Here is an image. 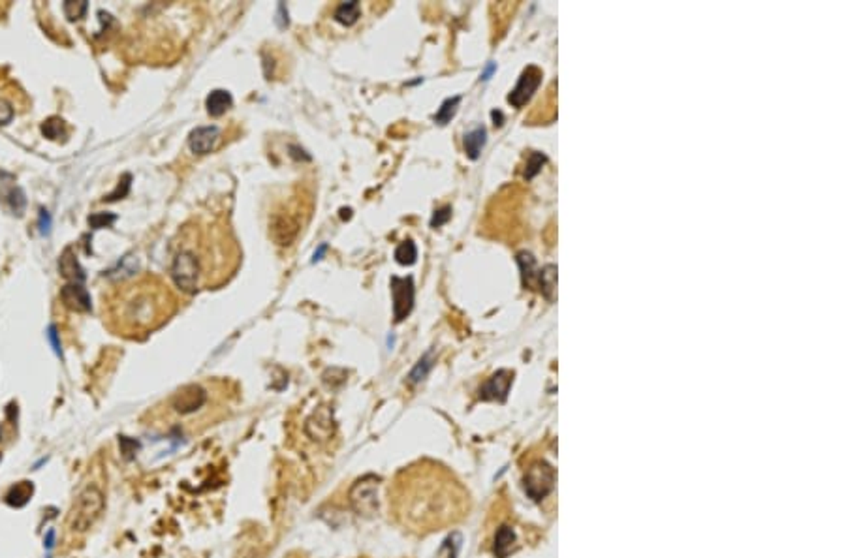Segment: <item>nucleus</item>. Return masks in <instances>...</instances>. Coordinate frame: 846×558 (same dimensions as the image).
<instances>
[{
    "label": "nucleus",
    "instance_id": "1",
    "mask_svg": "<svg viewBox=\"0 0 846 558\" xmlns=\"http://www.w3.org/2000/svg\"><path fill=\"white\" fill-rule=\"evenodd\" d=\"M175 312V298L156 277H141L117 286L110 299V318L122 335L149 333Z\"/></svg>",
    "mask_w": 846,
    "mask_h": 558
},
{
    "label": "nucleus",
    "instance_id": "2",
    "mask_svg": "<svg viewBox=\"0 0 846 558\" xmlns=\"http://www.w3.org/2000/svg\"><path fill=\"white\" fill-rule=\"evenodd\" d=\"M105 510L104 492L96 485L85 487L73 500L72 510L68 515V530L70 534H85L89 532L96 521L102 517Z\"/></svg>",
    "mask_w": 846,
    "mask_h": 558
},
{
    "label": "nucleus",
    "instance_id": "3",
    "mask_svg": "<svg viewBox=\"0 0 846 558\" xmlns=\"http://www.w3.org/2000/svg\"><path fill=\"white\" fill-rule=\"evenodd\" d=\"M380 478L374 473H367L360 480H356L350 491H348V502L352 506L356 515L363 519H372L378 513V487Z\"/></svg>",
    "mask_w": 846,
    "mask_h": 558
},
{
    "label": "nucleus",
    "instance_id": "4",
    "mask_svg": "<svg viewBox=\"0 0 846 558\" xmlns=\"http://www.w3.org/2000/svg\"><path fill=\"white\" fill-rule=\"evenodd\" d=\"M171 279L181 291L196 293L201 286V269L189 250L179 249L171 261Z\"/></svg>",
    "mask_w": 846,
    "mask_h": 558
},
{
    "label": "nucleus",
    "instance_id": "5",
    "mask_svg": "<svg viewBox=\"0 0 846 558\" xmlns=\"http://www.w3.org/2000/svg\"><path fill=\"white\" fill-rule=\"evenodd\" d=\"M209 404V391L201 383H189L183 386L168 402V406L179 418H189L194 413L201 412Z\"/></svg>",
    "mask_w": 846,
    "mask_h": 558
},
{
    "label": "nucleus",
    "instance_id": "6",
    "mask_svg": "<svg viewBox=\"0 0 846 558\" xmlns=\"http://www.w3.org/2000/svg\"><path fill=\"white\" fill-rule=\"evenodd\" d=\"M518 263L519 269H521V279H523L525 288L544 290L549 295V290H553V280H549V277H555L553 265L540 269L532 254H529V252H519Z\"/></svg>",
    "mask_w": 846,
    "mask_h": 558
},
{
    "label": "nucleus",
    "instance_id": "7",
    "mask_svg": "<svg viewBox=\"0 0 846 558\" xmlns=\"http://www.w3.org/2000/svg\"><path fill=\"white\" fill-rule=\"evenodd\" d=\"M335 431L337 423L335 416H333V408L328 406V404L318 406L316 410L311 413V418L305 421V432H307V436L316 443L329 442L331 438L335 436Z\"/></svg>",
    "mask_w": 846,
    "mask_h": 558
},
{
    "label": "nucleus",
    "instance_id": "8",
    "mask_svg": "<svg viewBox=\"0 0 846 558\" xmlns=\"http://www.w3.org/2000/svg\"><path fill=\"white\" fill-rule=\"evenodd\" d=\"M555 472L548 462H536L525 476V491L532 500H542L553 491Z\"/></svg>",
    "mask_w": 846,
    "mask_h": 558
},
{
    "label": "nucleus",
    "instance_id": "9",
    "mask_svg": "<svg viewBox=\"0 0 846 558\" xmlns=\"http://www.w3.org/2000/svg\"><path fill=\"white\" fill-rule=\"evenodd\" d=\"M391 295H393V318L399 323L414 309L416 288L412 277L407 279L391 277Z\"/></svg>",
    "mask_w": 846,
    "mask_h": 558
},
{
    "label": "nucleus",
    "instance_id": "10",
    "mask_svg": "<svg viewBox=\"0 0 846 558\" xmlns=\"http://www.w3.org/2000/svg\"><path fill=\"white\" fill-rule=\"evenodd\" d=\"M540 83H542V72L536 66L525 68L521 78H519L518 85L513 87V91H511L510 96H508V102H510L513 108H523L525 103L530 100V96L534 94L536 89L540 87Z\"/></svg>",
    "mask_w": 846,
    "mask_h": 558
},
{
    "label": "nucleus",
    "instance_id": "11",
    "mask_svg": "<svg viewBox=\"0 0 846 558\" xmlns=\"http://www.w3.org/2000/svg\"><path fill=\"white\" fill-rule=\"evenodd\" d=\"M513 382L511 370H497L493 376L487 378V382L481 386L480 399L481 401H499L504 402Z\"/></svg>",
    "mask_w": 846,
    "mask_h": 558
},
{
    "label": "nucleus",
    "instance_id": "12",
    "mask_svg": "<svg viewBox=\"0 0 846 558\" xmlns=\"http://www.w3.org/2000/svg\"><path fill=\"white\" fill-rule=\"evenodd\" d=\"M61 299L64 307L73 312H91L92 309L91 293L87 291L85 286L78 282H68L66 286H62Z\"/></svg>",
    "mask_w": 846,
    "mask_h": 558
},
{
    "label": "nucleus",
    "instance_id": "13",
    "mask_svg": "<svg viewBox=\"0 0 846 558\" xmlns=\"http://www.w3.org/2000/svg\"><path fill=\"white\" fill-rule=\"evenodd\" d=\"M220 140V130L217 126H200L192 130L189 135L190 151L196 154H207L217 147Z\"/></svg>",
    "mask_w": 846,
    "mask_h": 558
},
{
    "label": "nucleus",
    "instance_id": "14",
    "mask_svg": "<svg viewBox=\"0 0 846 558\" xmlns=\"http://www.w3.org/2000/svg\"><path fill=\"white\" fill-rule=\"evenodd\" d=\"M59 271H61L62 277H64L66 280H70V282L83 284L87 279L85 271H83V267H81L80 260H78V256H75V252H73L72 247H68V249L61 254V260H59Z\"/></svg>",
    "mask_w": 846,
    "mask_h": 558
},
{
    "label": "nucleus",
    "instance_id": "15",
    "mask_svg": "<svg viewBox=\"0 0 846 558\" xmlns=\"http://www.w3.org/2000/svg\"><path fill=\"white\" fill-rule=\"evenodd\" d=\"M32 494H34L32 481H19V483L8 489V492L4 494V502L8 506H12V508H23V506L31 502Z\"/></svg>",
    "mask_w": 846,
    "mask_h": 558
},
{
    "label": "nucleus",
    "instance_id": "16",
    "mask_svg": "<svg viewBox=\"0 0 846 558\" xmlns=\"http://www.w3.org/2000/svg\"><path fill=\"white\" fill-rule=\"evenodd\" d=\"M232 103H233L232 94H230L228 91H222V89H217V91H213L207 96V100H205L207 113L211 117H222L226 111L232 108Z\"/></svg>",
    "mask_w": 846,
    "mask_h": 558
},
{
    "label": "nucleus",
    "instance_id": "17",
    "mask_svg": "<svg viewBox=\"0 0 846 558\" xmlns=\"http://www.w3.org/2000/svg\"><path fill=\"white\" fill-rule=\"evenodd\" d=\"M486 141L487 132L483 126H478L474 128L472 132H469V134L465 135V152H467V156H469L470 160H478L481 154V149L486 147Z\"/></svg>",
    "mask_w": 846,
    "mask_h": 558
},
{
    "label": "nucleus",
    "instance_id": "18",
    "mask_svg": "<svg viewBox=\"0 0 846 558\" xmlns=\"http://www.w3.org/2000/svg\"><path fill=\"white\" fill-rule=\"evenodd\" d=\"M513 543H516V534H513L511 527H508V524L500 527L499 532H497V536H495V545H493V551H495V555H497V558L508 557V555L511 552V549H513Z\"/></svg>",
    "mask_w": 846,
    "mask_h": 558
},
{
    "label": "nucleus",
    "instance_id": "19",
    "mask_svg": "<svg viewBox=\"0 0 846 558\" xmlns=\"http://www.w3.org/2000/svg\"><path fill=\"white\" fill-rule=\"evenodd\" d=\"M461 543H463V536L459 534V532H451V534L442 541V545H440V549L437 551L435 558H457L459 557V551H461Z\"/></svg>",
    "mask_w": 846,
    "mask_h": 558
},
{
    "label": "nucleus",
    "instance_id": "20",
    "mask_svg": "<svg viewBox=\"0 0 846 558\" xmlns=\"http://www.w3.org/2000/svg\"><path fill=\"white\" fill-rule=\"evenodd\" d=\"M42 134L48 140L59 141L61 138H66V124L61 117H49L48 121L42 122Z\"/></svg>",
    "mask_w": 846,
    "mask_h": 558
},
{
    "label": "nucleus",
    "instance_id": "21",
    "mask_svg": "<svg viewBox=\"0 0 846 558\" xmlns=\"http://www.w3.org/2000/svg\"><path fill=\"white\" fill-rule=\"evenodd\" d=\"M360 2H344V4H341V6L335 10V19L339 23L350 27V24H353L360 19Z\"/></svg>",
    "mask_w": 846,
    "mask_h": 558
},
{
    "label": "nucleus",
    "instance_id": "22",
    "mask_svg": "<svg viewBox=\"0 0 846 558\" xmlns=\"http://www.w3.org/2000/svg\"><path fill=\"white\" fill-rule=\"evenodd\" d=\"M459 103H461V96L448 98V100L440 105V110L437 111V115H435V122H439V124H442V126L448 124V122L455 117Z\"/></svg>",
    "mask_w": 846,
    "mask_h": 558
},
{
    "label": "nucleus",
    "instance_id": "23",
    "mask_svg": "<svg viewBox=\"0 0 846 558\" xmlns=\"http://www.w3.org/2000/svg\"><path fill=\"white\" fill-rule=\"evenodd\" d=\"M431 369H432V355L431 353H425V355L418 361V365H416L414 369H412V372L408 374V382L410 383L423 382Z\"/></svg>",
    "mask_w": 846,
    "mask_h": 558
},
{
    "label": "nucleus",
    "instance_id": "24",
    "mask_svg": "<svg viewBox=\"0 0 846 558\" xmlns=\"http://www.w3.org/2000/svg\"><path fill=\"white\" fill-rule=\"evenodd\" d=\"M416 258H418V250H416V244L408 239V241H402L399 247H397L395 250V260L401 263V265H412V263H416Z\"/></svg>",
    "mask_w": 846,
    "mask_h": 558
},
{
    "label": "nucleus",
    "instance_id": "25",
    "mask_svg": "<svg viewBox=\"0 0 846 558\" xmlns=\"http://www.w3.org/2000/svg\"><path fill=\"white\" fill-rule=\"evenodd\" d=\"M87 10H89V4L85 0H78V2L75 0H66L62 4V12L68 17V21H80L87 13Z\"/></svg>",
    "mask_w": 846,
    "mask_h": 558
},
{
    "label": "nucleus",
    "instance_id": "26",
    "mask_svg": "<svg viewBox=\"0 0 846 558\" xmlns=\"http://www.w3.org/2000/svg\"><path fill=\"white\" fill-rule=\"evenodd\" d=\"M6 203L8 207H10V211L13 212V214H17V216H21L24 211V205H27V200H24V194L21 189H10L6 194Z\"/></svg>",
    "mask_w": 846,
    "mask_h": 558
},
{
    "label": "nucleus",
    "instance_id": "27",
    "mask_svg": "<svg viewBox=\"0 0 846 558\" xmlns=\"http://www.w3.org/2000/svg\"><path fill=\"white\" fill-rule=\"evenodd\" d=\"M546 160L548 158L544 156L542 152H532L529 156V160H527V168H525V179H532V177H536L538 173H540V170H542V166L546 164Z\"/></svg>",
    "mask_w": 846,
    "mask_h": 558
},
{
    "label": "nucleus",
    "instance_id": "28",
    "mask_svg": "<svg viewBox=\"0 0 846 558\" xmlns=\"http://www.w3.org/2000/svg\"><path fill=\"white\" fill-rule=\"evenodd\" d=\"M115 220L117 214H111V212H94L89 216V226L92 230H102V228H111L115 224Z\"/></svg>",
    "mask_w": 846,
    "mask_h": 558
},
{
    "label": "nucleus",
    "instance_id": "29",
    "mask_svg": "<svg viewBox=\"0 0 846 558\" xmlns=\"http://www.w3.org/2000/svg\"><path fill=\"white\" fill-rule=\"evenodd\" d=\"M130 181H132V175L130 173H124V175L121 177V181H119V184H117V189L111 192L110 196H105L104 201H117V200H122L124 196L128 194V190H130Z\"/></svg>",
    "mask_w": 846,
    "mask_h": 558
},
{
    "label": "nucleus",
    "instance_id": "30",
    "mask_svg": "<svg viewBox=\"0 0 846 558\" xmlns=\"http://www.w3.org/2000/svg\"><path fill=\"white\" fill-rule=\"evenodd\" d=\"M119 443H121V451L122 455H124V459H132L134 457V453L140 449V442L138 440H132V438L128 436H121L119 438Z\"/></svg>",
    "mask_w": 846,
    "mask_h": 558
},
{
    "label": "nucleus",
    "instance_id": "31",
    "mask_svg": "<svg viewBox=\"0 0 846 558\" xmlns=\"http://www.w3.org/2000/svg\"><path fill=\"white\" fill-rule=\"evenodd\" d=\"M451 219V207H442L439 211H435L431 219V228H440Z\"/></svg>",
    "mask_w": 846,
    "mask_h": 558
},
{
    "label": "nucleus",
    "instance_id": "32",
    "mask_svg": "<svg viewBox=\"0 0 846 558\" xmlns=\"http://www.w3.org/2000/svg\"><path fill=\"white\" fill-rule=\"evenodd\" d=\"M13 119V108L10 105V103L4 100V98H0V126H6L8 122Z\"/></svg>",
    "mask_w": 846,
    "mask_h": 558
},
{
    "label": "nucleus",
    "instance_id": "33",
    "mask_svg": "<svg viewBox=\"0 0 846 558\" xmlns=\"http://www.w3.org/2000/svg\"><path fill=\"white\" fill-rule=\"evenodd\" d=\"M48 339H49V342H51V346H53V350H55L57 355H62L61 340H59V333H57V328H49Z\"/></svg>",
    "mask_w": 846,
    "mask_h": 558
},
{
    "label": "nucleus",
    "instance_id": "34",
    "mask_svg": "<svg viewBox=\"0 0 846 558\" xmlns=\"http://www.w3.org/2000/svg\"><path fill=\"white\" fill-rule=\"evenodd\" d=\"M49 230H51V216H49V212L45 209H42L40 211V231L45 235V233H49Z\"/></svg>",
    "mask_w": 846,
    "mask_h": 558
},
{
    "label": "nucleus",
    "instance_id": "35",
    "mask_svg": "<svg viewBox=\"0 0 846 558\" xmlns=\"http://www.w3.org/2000/svg\"><path fill=\"white\" fill-rule=\"evenodd\" d=\"M43 545H45V549H48V551H51V549L55 547V530H53V528H51L48 534H45Z\"/></svg>",
    "mask_w": 846,
    "mask_h": 558
},
{
    "label": "nucleus",
    "instance_id": "36",
    "mask_svg": "<svg viewBox=\"0 0 846 558\" xmlns=\"http://www.w3.org/2000/svg\"><path fill=\"white\" fill-rule=\"evenodd\" d=\"M491 115H493V119H495V124L500 126V124H502V113H500V111H493Z\"/></svg>",
    "mask_w": 846,
    "mask_h": 558
},
{
    "label": "nucleus",
    "instance_id": "37",
    "mask_svg": "<svg viewBox=\"0 0 846 558\" xmlns=\"http://www.w3.org/2000/svg\"><path fill=\"white\" fill-rule=\"evenodd\" d=\"M495 68H497V66H495L493 62H491V64H489V66H487L486 73H483V75H481V79H489V75H491V73L495 72Z\"/></svg>",
    "mask_w": 846,
    "mask_h": 558
},
{
    "label": "nucleus",
    "instance_id": "38",
    "mask_svg": "<svg viewBox=\"0 0 846 558\" xmlns=\"http://www.w3.org/2000/svg\"><path fill=\"white\" fill-rule=\"evenodd\" d=\"M0 442H2V427H0Z\"/></svg>",
    "mask_w": 846,
    "mask_h": 558
}]
</instances>
